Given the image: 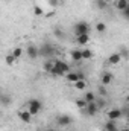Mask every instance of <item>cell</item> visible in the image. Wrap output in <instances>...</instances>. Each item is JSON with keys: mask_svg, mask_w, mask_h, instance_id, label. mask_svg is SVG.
I'll return each mask as SVG.
<instances>
[{"mask_svg": "<svg viewBox=\"0 0 129 131\" xmlns=\"http://www.w3.org/2000/svg\"><path fill=\"white\" fill-rule=\"evenodd\" d=\"M68 72H70V66L67 63H64V61H55V67H53L50 75H53V76H65Z\"/></svg>", "mask_w": 129, "mask_h": 131, "instance_id": "6da1fadb", "label": "cell"}, {"mask_svg": "<svg viewBox=\"0 0 129 131\" xmlns=\"http://www.w3.org/2000/svg\"><path fill=\"white\" fill-rule=\"evenodd\" d=\"M41 108H43V102H41L40 99H31V101L28 102V110L31 111L32 116H36V114L41 111Z\"/></svg>", "mask_w": 129, "mask_h": 131, "instance_id": "7a4b0ae2", "label": "cell"}, {"mask_svg": "<svg viewBox=\"0 0 129 131\" xmlns=\"http://www.w3.org/2000/svg\"><path fill=\"white\" fill-rule=\"evenodd\" d=\"M73 32L74 35H84V34H88L90 32V25L87 21H78L74 26H73Z\"/></svg>", "mask_w": 129, "mask_h": 131, "instance_id": "3957f363", "label": "cell"}, {"mask_svg": "<svg viewBox=\"0 0 129 131\" xmlns=\"http://www.w3.org/2000/svg\"><path fill=\"white\" fill-rule=\"evenodd\" d=\"M99 110H100V108H99V105H97L96 102H88L87 108H84L82 111H84L87 116H94V114H97Z\"/></svg>", "mask_w": 129, "mask_h": 131, "instance_id": "277c9868", "label": "cell"}, {"mask_svg": "<svg viewBox=\"0 0 129 131\" xmlns=\"http://www.w3.org/2000/svg\"><path fill=\"white\" fill-rule=\"evenodd\" d=\"M26 55H28L31 60H36V58L40 57V49H38L36 46H33V44H29V46L26 47Z\"/></svg>", "mask_w": 129, "mask_h": 131, "instance_id": "5b68a950", "label": "cell"}, {"mask_svg": "<svg viewBox=\"0 0 129 131\" xmlns=\"http://www.w3.org/2000/svg\"><path fill=\"white\" fill-rule=\"evenodd\" d=\"M122 114H123V111H122L120 108H112V110H109V111L106 113L108 121H117V119L122 117Z\"/></svg>", "mask_w": 129, "mask_h": 131, "instance_id": "8992f818", "label": "cell"}, {"mask_svg": "<svg viewBox=\"0 0 129 131\" xmlns=\"http://www.w3.org/2000/svg\"><path fill=\"white\" fill-rule=\"evenodd\" d=\"M56 122H58V125H59V127H68V125H71L73 119H71L68 114H61V116H58Z\"/></svg>", "mask_w": 129, "mask_h": 131, "instance_id": "52a82bcc", "label": "cell"}, {"mask_svg": "<svg viewBox=\"0 0 129 131\" xmlns=\"http://www.w3.org/2000/svg\"><path fill=\"white\" fill-rule=\"evenodd\" d=\"M119 63H122V53H117V52L111 53L109 58H108V64L109 66H117Z\"/></svg>", "mask_w": 129, "mask_h": 131, "instance_id": "ba28073f", "label": "cell"}, {"mask_svg": "<svg viewBox=\"0 0 129 131\" xmlns=\"http://www.w3.org/2000/svg\"><path fill=\"white\" fill-rule=\"evenodd\" d=\"M65 79L70 82V84H74V82H78L81 78H79V72H68L67 75H65Z\"/></svg>", "mask_w": 129, "mask_h": 131, "instance_id": "9c48e42d", "label": "cell"}, {"mask_svg": "<svg viewBox=\"0 0 129 131\" xmlns=\"http://www.w3.org/2000/svg\"><path fill=\"white\" fill-rule=\"evenodd\" d=\"M112 78H114V75H112V73H109V72H105V73L102 75V78H100V82H102V85H109V84L112 82Z\"/></svg>", "mask_w": 129, "mask_h": 131, "instance_id": "30bf717a", "label": "cell"}, {"mask_svg": "<svg viewBox=\"0 0 129 131\" xmlns=\"http://www.w3.org/2000/svg\"><path fill=\"white\" fill-rule=\"evenodd\" d=\"M18 117H20V121H21V122L29 124V122H31V119H32V114H31V111H29V110H24V111H20V113H18Z\"/></svg>", "mask_w": 129, "mask_h": 131, "instance_id": "8fae6325", "label": "cell"}, {"mask_svg": "<svg viewBox=\"0 0 129 131\" xmlns=\"http://www.w3.org/2000/svg\"><path fill=\"white\" fill-rule=\"evenodd\" d=\"M50 57V55H53V47L52 46H49V44H44L41 49H40V57Z\"/></svg>", "mask_w": 129, "mask_h": 131, "instance_id": "7c38bea8", "label": "cell"}, {"mask_svg": "<svg viewBox=\"0 0 129 131\" xmlns=\"http://www.w3.org/2000/svg\"><path fill=\"white\" fill-rule=\"evenodd\" d=\"M70 57H71V61L79 63V61H82V50H79V49H73V50L70 52Z\"/></svg>", "mask_w": 129, "mask_h": 131, "instance_id": "4fadbf2b", "label": "cell"}, {"mask_svg": "<svg viewBox=\"0 0 129 131\" xmlns=\"http://www.w3.org/2000/svg\"><path fill=\"white\" fill-rule=\"evenodd\" d=\"M115 8L119 9V11H126L129 8V0H115Z\"/></svg>", "mask_w": 129, "mask_h": 131, "instance_id": "5bb4252c", "label": "cell"}, {"mask_svg": "<svg viewBox=\"0 0 129 131\" xmlns=\"http://www.w3.org/2000/svg\"><path fill=\"white\" fill-rule=\"evenodd\" d=\"M88 41H90V35L88 34H84V35H78L76 37V43L81 44V46H85Z\"/></svg>", "mask_w": 129, "mask_h": 131, "instance_id": "9a60e30c", "label": "cell"}, {"mask_svg": "<svg viewBox=\"0 0 129 131\" xmlns=\"http://www.w3.org/2000/svg\"><path fill=\"white\" fill-rule=\"evenodd\" d=\"M105 131H119L117 125H115V121H108L105 124Z\"/></svg>", "mask_w": 129, "mask_h": 131, "instance_id": "2e32d148", "label": "cell"}, {"mask_svg": "<svg viewBox=\"0 0 129 131\" xmlns=\"http://www.w3.org/2000/svg\"><path fill=\"white\" fill-rule=\"evenodd\" d=\"M73 87L78 89V90H85V89H87V81H85V79H79L78 82L73 84Z\"/></svg>", "mask_w": 129, "mask_h": 131, "instance_id": "e0dca14e", "label": "cell"}, {"mask_svg": "<svg viewBox=\"0 0 129 131\" xmlns=\"http://www.w3.org/2000/svg\"><path fill=\"white\" fill-rule=\"evenodd\" d=\"M53 67H55V61H46V63H44V66H43V70H44V72L52 73Z\"/></svg>", "mask_w": 129, "mask_h": 131, "instance_id": "ac0fdd59", "label": "cell"}, {"mask_svg": "<svg viewBox=\"0 0 129 131\" xmlns=\"http://www.w3.org/2000/svg\"><path fill=\"white\" fill-rule=\"evenodd\" d=\"M74 104H76V107H78V108H81V110H84V108H87V105H88V102H87V101H85L84 98H79V99H76V102H74Z\"/></svg>", "mask_w": 129, "mask_h": 131, "instance_id": "d6986e66", "label": "cell"}, {"mask_svg": "<svg viewBox=\"0 0 129 131\" xmlns=\"http://www.w3.org/2000/svg\"><path fill=\"white\" fill-rule=\"evenodd\" d=\"M93 58V50L91 49H82V60H91Z\"/></svg>", "mask_w": 129, "mask_h": 131, "instance_id": "ffe728a7", "label": "cell"}, {"mask_svg": "<svg viewBox=\"0 0 129 131\" xmlns=\"http://www.w3.org/2000/svg\"><path fill=\"white\" fill-rule=\"evenodd\" d=\"M11 53H12V55H14V57H15V58L18 60V58H21V55H23V53H26V52H24V50H23L21 47H15V49H14V50H12Z\"/></svg>", "mask_w": 129, "mask_h": 131, "instance_id": "44dd1931", "label": "cell"}, {"mask_svg": "<svg viewBox=\"0 0 129 131\" xmlns=\"http://www.w3.org/2000/svg\"><path fill=\"white\" fill-rule=\"evenodd\" d=\"M84 99H85L87 102H96V95L91 93V92H87L85 96H84Z\"/></svg>", "mask_w": 129, "mask_h": 131, "instance_id": "7402d4cb", "label": "cell"}, {"mask_svg": "<svg viewBox=\"0 0 129 131\" xmlns=\"http://www.w3.org/2000/svg\"><path fill=\"white\" fill-rule=\"evenodd\" d=\"M15 60H17V58H15V57H14L12 53L6 55V58H5V61H6V64H8V66H12L14 63H15Z\"/></svg>", "mask_w": 129, "mask_h": 131, "instance_id": "603a6c76", "label": "cell"}, {"mask_svg": "<svg viewBox=\"0 0 129 131\" xmlns=\"http://www.w3.org/2000/svg\"><path fill=\"white\" fill-rule=\"evenodd\" d=\"M33 14H35L36 17H41V15L44 14V11H43V8H41V6L35 5V6H33Z\"/></svg>", "mask_w": 129, "mask_h": 131, "instance_id": "cb8c5ba5", "label": "cell"}, {"mask_svg": "<svg viewBox=\"0 0 129 131\" xmlns=\"http://www.w3.org/2000/svg\"><path fill=\"white\" fill-rule=\"evenodd\" d=\"M96 31L97 32H100V34H103L105 31H106V25L105 23H102V21H99L96 25Z\"/></svg>", "mask_w": 129, "mask_h": 131, "instance_id": "d4e9b609", "label": "cell"}, {"mask_svg": "<svg viewBox=\"0 0 129 131\" xmlns=\"http://www.w3.org/2000/svg\"><path fill=\"white\" fill-rule=\"evenodd\" d=\"M105 87H106V85H102V87H99V89H97V90H99V95H100L102 98H105V96L108 95V92H106V89H105Z\"/></svg>", "mask_w": 129, "mask_h": 131, "instance_id": "484cf974", "label": "cell"}, {"mask_svg": "<svg viewBox=\"0 0 129 131\" xmlns=\"http://www.w3.org/2000/svg\"><path fill=\"white\" fill-rule=\"evenodd\" d=\"M61 3H62V0H49V6H52V8H56Z\"/></svg>", "mask_w": 129, "mask_h": 131, "instance_id": "4316f807", "label": "cell"}, {"mask_svg": "<svg viewBox=\"0 0 129 131\" xmlns=\"http://www.w3.org/2000/svg\"><path fill=\"white\" fill-rule=\"evenodd\" d=\"M9 101H11V98L8 95H2V104H3V107H6L9 104Z\"/></svg>", "mask_w": 129, "mask_h": 131, "instance_id": "83f0119b", "label": "cell"}, {"mask_svg": "<svg viewBox=\"0 0 129 131\" xmlns=\"http://www.w3.org/2000/svg\"><path fill=\"white\" fill-rule=\"evenodd\" d=\"M96 104L99 105V108H102V107H105V104H106V101L103 98H100V99H96Z\"/></svg>", "mask_w": 129, "mask_h": 131, "instance_id": "f1b7e54d", "label": "cell"}, {"mask_svg": "<svg viewBox=\"0 0 129 131\" xmlns=\"http://www.w3.org/2000/svg\"><path fill=\"white\" fill-rule=\"evenodd\" d=\"M97 6H99L100 9H105V8H106V3H105L103 0H97Z\"/></svg>", "mask_w": 129, "mask_h": 131, "instance_id": "f546056e", "label": "cell"}, {"mask_svg": "<svg viewBox=\"0 0 129 131\" xmlns=\"http://www.w3.org/2000/svg\"><path fill=\"white\" fill-rule=\"evenodd\" d=\"M122 14H123V17H125L126 20H129V8H128V9H126V11H123Z\"/></svg>", "mask_w": 129, "mask_h": 131, "instance_id": "4dcf8cb0", "label": "cell"}, {"mask_svg": "<svg viewBox=\"0 0 129 131\" xmlns=\"http://www.w3.org/2000/svg\"><path fill=\"white\" fill-rule=\"evenodd\" d=\"M79 78H81V79H85V73H82V72H79Z\"/></svg>", "mask_w": 129, "mask_h": 131, "instance_id": "1f68e13d", "label": "cell"}, {"mask_svg": "<svg viewBox=\"0 0 129 131\" xmlns=\"http://www.w3.org/2000/svg\"><path fill=\"white\" fill-rule=\"evenodd\" d=\"M103 2H105L106 5H111V3H112V0H103Z\"/></svg>", "mask_w": 129, "mask_h": 131, "instance_id": "d6a6232c", "label": "cell"}, {"mask_svg": "<svg viewBox=\"0 0 129 131\" xmlns=\"http://www.w3.org/2000/svg\"><path fill=\"white\" fill-rule=\"evenodd\" d=\"M119 131H129V128H123V130H119Z\"/></svg>", "mask_w": 129, "mask_h": 131, "instance_id": "836d02e7", "label": "cell"}, {"mask_svg": "<svg viewBox=\"0 0 129 131\" xmlns=\"http://www.w3.org/2000/svg\"><path fill=\"white\" fill-rule=\"evenodd\" d=\"M126 101H128V102H129V95H128V96H126Z\"/></svg>", "mask_w": 129, "mask_h": 131, "instance_id": "e575fe53", "label": "cell"}, {"mask_svg": "<svg viewBox=\"0 0 129 131\" xmlns=\"http://www.w3.org/2000/svg\"><path fill=\"white\" fill-rule=\"evenodd\" d=\"M5 2H11V0H5Z\"/></svg>", "mask_w": 129, "mask_h": 131, "instance_id": "d590c367", "label": "cell"}]
</instances>
